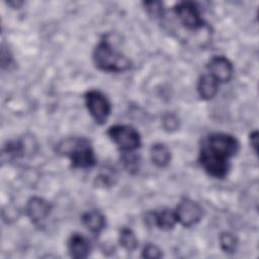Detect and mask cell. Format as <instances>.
I'll list each match as a JSON object with an SVG mask.
<instances>
[{"mask_svg":"<svg viewBox=\"0 0 259 259\" xmlns=\"http://www.w3.org/2000/svg\"><path fill=\"white\" fill-rule=\"evenodd\" d=\"M162 124L163 127L168 132L176 131L179 126V120L178 117L173 113H167L162 118Z\"/></svg>","mask_w":259,"mask_h":259,"instance_id":"44dd1931","label":"cell"},{"mask_svg":"<svg viewBox=\"0 0 259 259\" xmlns=\"http://www.w3.org/2000/svg\"><path fill=\"white\" fill-rule=\"evenodd\" d=\"M220 83L209 74L202 75L197 83V92L201 99L210 100L219 91Z\"/></svg>","mask_w":259,"mask_h":259,"instance_id":"4fadbf2b","label":"cell"},{"mask_svg":"<svg viewBox=\"0 0 259 259\" xmlns=\"http://www.w3.org/2000/svg\"><path fill=\"white\" fill-rule=\"evenodd\" d=\"M109 139L117 146L121 153L136 152L142 145L138 130L128 124H114L107 131Z\"/></svg>","mask_w":259,"mask_h":259,"instance_id":"277c9868","label":"cell"},{"mask_svg":"<svg viewBox=\"0 0 259 259\" xmlns=\"http://www.w3.org/2000/svg\"><path fill=\"white\" fill-rule=\"evenodd\" d=\"M88 112L98 124L106 122L111 112V103L99 90H89L84 95Z\"/></svg>","mask_w":259,"mask_h":259,"instance_id":"5b68a950","label":"cell"},{"mask_svg":"<svg viewBox=\"0 0 259 259\" xmlns=\"http://www.w3.org/2000/svg\"><path fill=\"white\" fill-rule=\"evenodd\" d=\"M52 210V203L49 200L39 196L30 197L27 200L24 208L27 218L35 226H42L46 220L50 217Z\"/></svg>","mask_w":259,"mask_h":259,"instance_id":"ba28073f","label":"cell"},{"mask_svg":"<svg viewBox=\"0 0 259 259\" xmlns=\"http://www.w3.org/2000/svg\"><path fill=\"white\" fill-rule=\"evenodd\" d=\"M150 158L155 166L165 168L171 161V152L165 144L156 143L150 149Z\"/></svg>","mask_w":259,"mask_h":259,"instance_id":"5bb4252c","label":"cell"},{"mask_svg":"<svg viewBox=\"0 0 259 259\" xmlns=\"http://www.w3.org/2000/svg\"><path fill=\"white\" fill-rule=\"evenodd\" d=\"M239 147L238 140L232 135L210 134L202 142L198 162L209 176L225 178L230 170V159L238 153Z\"/></svg>","mask_w":259,"mask_h":259,"instance_id":"6da1fadb","label":"cell"},{"mask_svg":"<svg viewBox=\"0 0 259 259\" xmlns=\"http://www.w3.org/2000/svg\"><path fill=\"white\" fill-rule=\"evenodd\" d=\"M119 245L127 252H133L138 248V239L134 231L130 228H122L118 235Z\"/></svg>","mask_w":259,"mask_h":259,"instance_id":"2e32d148","label":"cell"},{"mask_svg":"<svg viewBox=\"0 0 259 259\" xmlns=\"http://www.w3.org/2000/svg\"><path fill=\"white\" fill-rule=\"evenodd\" d=\"M67 246L70 256L75 259L87 258L91 251V245L88 239L78 233H74L70 236Z\"/></svg>","mask_w":259,"mask_h":259,"instance_id":"8fae6325","label":"cell"},{"mask_svg":"<svg viewBox=\"0 0 259 259\" xmlns=\"http://www.w3.org/2000/svg\"><path fill=\"white\" fill-rule=\"evenodd\" d=\"M163 256L162 250L153 243H148L142 250V257L149 259H158Z\"/></svg>","mask_w":259,"mask_h":259,"instance_id":"ffe728a7","label":"cell"},{"mask_svg":"<svg viewBox=\"0 0 259 259\" xmlns=\"http://www.w3.org/2000/svg\"><path fill=\"white\" fill-rule=\"evenodd\" d=\"M15 65L14 62V58L12 56V54L10 53L9 50H6V48L2 47V51H1V66L2 69H8L10 70L11 68H13Z\"/></svg>","mask_w":259,"mask_h":259,"instance_id":"7402d4cb","label":"cell"},{"mask_svg":"<svg viewBox=\"0 0 259 259\" xmlns=\"http://www.w3.org/2000/svg\"><path fill=\"white\" fill-rule=\"evenodd\" d=\"M121 162L124 166V168L130 173H136L139 171L140 168V157L136 155L135 152L131 153H122Z\"/></svg>","mask_w":259,"mask_h":259,"instance_id":"ac0fdd59","label":"cell"},{"mask_svg":"<svg viewBox=\"0 0 259 259\" xmlns=\"http://www.w3.org/2000/svg\"><path fill=\"white\" fill-rule=\"evenodd\" d=\"M146 221L149 225L154 226L163 231H169L177 224V219L173 209L162 208L154 210L146 214Z\"/></svg>","mask_w":259,"mask_h":259,"instance_id":"30bf717a","label":"cell"},{"mask_svg":"<svg viewBox=\"0 0 259 259\" xmlns=\"http://www.w3.org/2000/svg\"><path fill=\"white\" fill-rule=\"evenodd\" d=\"M174 212L177 219V223L187 228L196 225L202 219L203 214V210L200 204L189 198H183L180 200L174 209Z\"/></svg>","mask_w":259,"mask_h":259,"instance_id":"52a82bcc","label":"cell"},{"mask_svg":"<svg viewBox=\"0 0 259 259\" xmlns=\"http://www.w3.org/2000/svg\"><path fill=\"white\" fill-rule=\"evenodd\" d=\"M174 13L180 23L189 30H197L205 24L200 9L195 2L181 1L177 3L174 6Z\"/></svg>","mask_w":259,"mask_h":259,"instance_id":"8992f818","label":"cell"},{"mask_svg":"<svg viewBox=\"0 0 259 259\" xmlns=\"http://www.w3.org/2000/svg\"><path fill=\"white\" fill-rule=\"evenodd\" d=\"M143 6L147 13L154 18H162L164 16V6L161 1H146Z\"/></svg>","mask_w":259,"mask_h":259,"instance_id":"d6986e66","label":"cell"},{"mask_svg":"<svg viewBox=\"0 0 259 259\" xmlns=\"http://www.w3.org/2000/svg\"><path fill=\"white\" fill-rule=\"evenodd\" d=\"M81 221L84 227L94 235H99L106 225L105 217L96 209L84 212L81 217Z\"/></svg>","mask_w":259,"mask_h":259,"instance_id":"7c38bea8","label":"cell"},{"mask_svg":"<svg viewBox=\"0 0 259 259\" xmlns=\"http://www.w3.org/2000/svg\"><path fill=\"white\" fill-rule=\"evenodd\" d=\"M221 249L227 254H233L238 248V238L231 232H223L219 237Z\"/></svg>","mask_w":259,"mask_h":259,"instance_id":"e0dca14e","label":"cell"},{"mask_svg":"<svg viewBox=\"0 0 259 259\" xmlns=\"http://www.w3.org/2000/svg\"><path fill=\"white\" fill-rule=\"evenodd\" d=\"M207 70L219 83L229 82L234 75L233 64L225 56H213L207 64Z\"/></svg>","mask_w":259,"mask_h":259,"instance_id":"9c48e42d","label":"cell"},{"mask_svg":"<svg viewBox=\"0 0 259 259\" xmlns=\"http://www.w3.org/2000/svg\"><path fill=\"white\" fill-rule=\"evenodd\" d=\"M92 60L100 71L107 73L125 72L132 66L131 60L115 49L107 38L101 39L96 45L92 53Z\"/></svg>","mask_w":259,"mask_h":259,"instance_id":"3957f363","label":"cell"},{"mask_svg":"<svg viewBox=\"0 0 259 259\" xmlns=\"http://www.w3.org/2000/svg\"><path fill=\"white\" fill-rule=\"evenodd\" d=\"M250 145L252 146L255 153H257V146H258V132L254 131L250 134Z\"/></svg>","mask_w":259,"mask_h":259,"instance_id":"603a6c76","label":"cell"},{"mask_svg":"<svg viewBox=\"0 0 259 259\" xmlns=\"http://www.w3.org/2000/svg\"><path fill=\"white\" fill-rule=\"evenodd\" d=\"M26 151L25 144L20 140H14L8 142L2 148V160L3 161H14L24 157Z\"/></svg>","mask_w":259,"mask_h":259,"instance_id":"9a60e30c","label":"cell"},{"mask_svg":"<svg viewBox=\"0 0 259 259\" xmlns=\"http://www.w3.org/2000/svg\"><path fill=\"white\" fill-rule=\"evenodd\" d=\"M8 5H10V6H12V5H14V8H19L22 4H23V2H21V1H10V2H8L7 3Z\"/></svg>","mask_w":259,"mask_h":259,"instance_id":"cb8c5ba5","label":"cell"},{"mask_svg":"<svg viewBox=\"0 0 259 259\" xmlns=\"http://www.w3.org/2000/svg\"><path fill=\"white\" fill-rule=\"evenodd\" d=\"M57 153L67 156L73 168L89 169L96 164L95 153L85 138L72 137L62 140L57 145Z\"/></svg>","mask_w":259,"mask_h":259,"instance_id":"7a4b0ae2","label":"cell"}]
</instances>
